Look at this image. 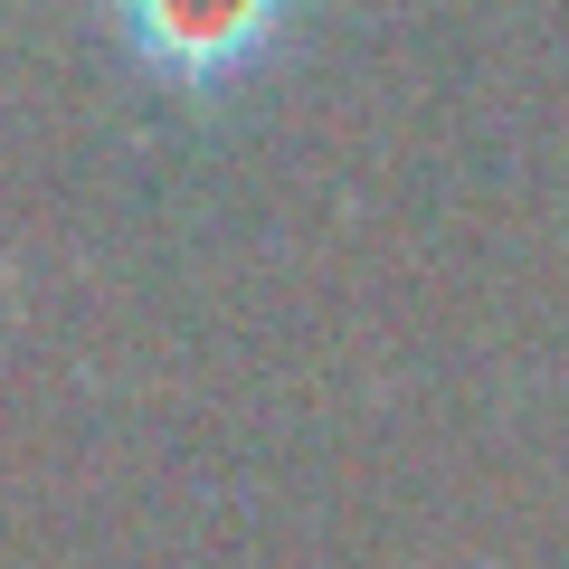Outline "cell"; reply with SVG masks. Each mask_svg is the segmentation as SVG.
<instances>
[{"label": "cell", "instance_id": "obj_1", "mask_svg": "<svg viewBox=\"0 0 569 569\" xmlns=\"http://www.w3.org/2000/svg\"><path fill=\"white\" fill-rule=\"evenodd\" d=\"M104 39L162 96H238L295 39V0H104Z\"/></svg>", "mask_w": 569, "mask_h": 569}]
</instances>
